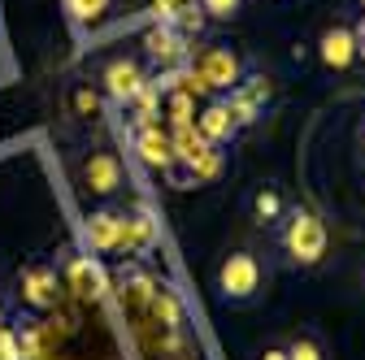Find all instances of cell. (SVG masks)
Returning <instances> with one entry per match:
<instances>
[{
	"instance_id": "cell-1",
	"label": "cell",
	"mask_w": 365,
	"mask_h": 360,
	"mask_svg": "<svg viewBox=\"0 0 365 360\" xmlns=\"http://www.w3.org/2000/svg\"><path fill=\"white\" fill-rule=\"evenodd\" d=\"M279 243H283L287 265L313 269L317 260L327 256V221L317 217V213H309V208H287L283 231H279Z\"/></svg>"
},
{
	"instance_id": "cell-2",
	"label": "cell",
	"mask_w": 365,
	"mask_h": 360,
	"mask_svg": "<svg viewBox=\"0 0 365 360\" xmlns=\"http://www.w3.org/2000/svg\"><path fill=\"white\" fill-rule=\"evenodd\" d=\"M187 70L200 83V92H213V96H231L244 83V57L231 48V43H209V48H200L187 61Z\"/></svg>"
},
{
	"instance_id": "cell-3",
	"label": "cell",
	"mask_w": 365,
	"mask_h": 360,
	"mask_svg": "<svg viewBox=\"0 0 365 360\" xmlns=\"http://www.w3.org/2000/svg\"><path fill=\"white\" fill-rule=\"evenodd\" d=\"M217 295L231 304V308H244L261 295V256L240 248L231 252L222 265H217Z\"/></svg>"
},
{
	"instance_id": "cell-4",
	"label": "cell",
	"mask_w": 365,
	"mask_h": 360,
	"mask_svg": "<svg viewBox=\"0 0 365 360\" xmlns=\"http://www.w3.org/2000/svg\"><path fill=\"white\" fill-rule=\"evenodd\" d=\"M269 96H274L269 78H261V74H244V83L235 87L231 96H226V105H231V113H235V126L244 130V126H252L257 117H265Z\"/></svg>"
},
{
	"instance_id": "cell-5",
	"label": "cell",
	"mask_w": 365,
	"mask_h": 360,
	"mask_svg": "<svg viewBox=\"0 0 365 360\" xmlns=\"http://www.w3.org/2000/svg\"><path fill=\"white\" fill-rule=\"evenodd\" d=\"M101 83H105L109 100H118V105H130V100H135V96H140L144 87H148V74H144V65H140V61L118 57V61H109V65H105Z\"/></svg>"
},
{
	"instance_id": "cell-6",
	"label": "cell",
	"mask_w": 365,
	"mask_h": 360,
	"mask_svg": "<svg viewBox=\"0 0 365 360\" xmlns=\"http://www.w3.org/2000/svg\"><path fill=\"white\" fill-rule=\"evenodd\" d=\"M83 187H87L91 196H101V200L118 196V191H122V161H118L113 152H91V157L83 161Z\"/></svg>"
},
{
	"instance_id": "cell-7",
	"label": "cell",
	"mask_w": 365,
	"mask_h": 360,
	"mask_svg": "<svg viewBox=\"0 0 365 360\" xmlns=\"http://www.w3.org/2000/svg\"><path fill=\"white\" fill-rule=\"evenodd\" d=\"M57 295H61L57 269L43 265V260H31V265L22 269V300H26L31 308H57Z\"/></svg>"
},
{
	"instance_id": "cell-8",
	"label": "cell",
	"mask_w": 365,
	"mask_h": 360,
	"mask_svg": "<svg viewBox=\"0 0 365 360\" xmlns=\"http://www.w3.org/2000/svg\"><path fill=\"white\" fill-rule=\"evenodd\" d=\"M144 57L161 70H178V61L187 57V48H182V31H174L170 22H157L144 31Z\"/></svg>"
},
{
	"instance_id": "cell-9",
	"label": "cell",
	"mask_w": 365,
	"mask_h": 360,
	"mask_svg": "<svg viewBox=\"0 0 365 360\" xmlns=\"http://www.w3.org/2000/svg\"><path fill=\"white\" fill-rule=\"evenodd\" d=\"M196 130L205 134L213 148H226V144L235 139L240 126H235V113H231V105H226V96H213V100L196 113Z\"/></svg>"
},
{
	"instance_id": "cell-10",
	"label": "cell",
	"mask_w": 365,
	"mask_h": 360,
	"mask_svg": "<svg viewBox=\"0 0 365 360\" xmlns=\"http://www.w3.org/2000/svg\"><path fill=\"white\" fill-rule=\"evenodd\" d=\"M317 57H322L327 70H339L344 74L356 61V35H352V26H344V22L327 26L322 35H317Z\"/></svg>"
},
{
	"instance_id": "cell-11",
	"label": "cell",
	"mask_w": 365,
	"mask_h": 360,
	"mask_svg": "<svg viewBox=\"0 0 365 360\" xmlns=\"http://www.w3.org/2000/svg\"><path fill=\"white\" fill-rule=\"evenodd\" d=\"M135 152L148 169H161V174H174V144H170V130L161 126H144L135 134Z\"/></svg>"
},
{
	"instance_id": "cell-12",
	"label": "cell",
	"mask_w": 365,
	"mask_h": 360,
	"mask_svg": "<svg viewBox=\"0 0 365 360\" xmlns=\"http://www.w3.org/2000/svg\"><path fill=\"white\" fill-rule=\"evenodd\" d=\"M87 239L96 252H118L122 243V213L118 208H96L87 217Z\"/></svg>"
},
{
	"instance_id": "cell-13",
	"label": "cell",
	"mask_w": 365,
	"mask_h": 360,
	"mask_svg": "<svg viewBox=\"0 0 365 360\" xmlns=\"http://www.w3.org/2000/svg\"><path fill=\"white\" fill-rule=\"evenodd\" d=\"M153 239H157V226H153V217H148L144 208H140V213H122V243H118V252L140 256Z\"/></svg>"
},
{
	"instance_id": "cell-14",
	"label": "cell",
	"mask_w": 365,
	"mask_h": 360,
	"mask_svg": "<svg viewBox=\"0 0 365 360\" xmlns=\"http://www.w3.org/2000/svg\"><path fill=\"white\" fill-rule=\"evenodd\" d=\"M248 213H252L257 226H279V221L287 217V200H283L279 187H257L252 200H248Z\"/></svg>"
},
{
	"instance_id": "cell-15",
	"label": "cell",
	"mask_w": 365,
	"mask_h": 360,
	"mask_svg": "<svg viewBox=\"0 0 365 360\" xmlns=\"http://www.w3.org/2000/svg\"><path fill=\"white\" fill-rule=\"evenodd\" d=\"M70 282H74V291H78V295H91V300L105 291L101 269H96V265H87V260H74V265H70Z\"/></svg>"
},
{
	"instance_id": "cell-16",
	"label": "cell",
	"mask_w": 365,
	"mask_h": 360,
	"mask_svg": "<svg viewBox=\"0 0 365 360\" xmlns=\"http://www.w3.org/2000/svg\"><path fill=\"white\" fill-rule=\"evenodd\" d=\"M153 312L170 326V330H178L182 326V308H178V300H174V291H165V287H157L153 291Z\"/></svg>"
},
{
	"instance_id": "cell-17",
	"label": "cell",
	"mask_w": 365,
	"mask_h": 360,
	"mask_svg": "<svg viewBox=\"0 0 365 360\" xmlns=\"http://www.w3.org/2000/svg\"><path fill=\"white\" fill-rule=\"evenodd\" d=\"M283 351H287V360H327V347L317 343L313 334H296Z\"/></svg>"
},
{
	"instance_id": "cell-18",
	"label": "cell",
	"mask_w": 365,
	"mask_h": 360,
	"mask_svg": "<svg viewBox=\"0 0 365 360\" xmlns=\"http://www.w3.org/2000/svg\"><path fill=\"white\" fill-rule=\"evenodd\" d=\"M157 96H161V92H157V87L148 83L144 92L130 100V105H135V113H140V117H135V122H140V130H144V126H157V122H153V117H157Z\"/></svg>"
},
{
	"instance_id": "cell-19",
	"label": "cell",
	"mask_w": 365,
	"mask_h": 360,
	"mask_svg": "<svg viewBox=\"0 0 365 360\" xmlns=\"http://www.w3.org/2000/svg\"><path fill=\"white\" fill-rule=\"evenodd\" d=\"M196 5H200V14H209V18L226 22V18H235V14L244 9V0H196Z\"/></svg>"
},
{
	"instance_id": "cell-20",
	"label": "cell",
	"mask_w": 365,
	"mask_h": 360,
	"mask_svg": "<svg viewBox=\"0 0 365 360\" xmlns=\"http://www.w3.org/2000/svg\"><path fill=\"white\" fill-rule=\"evenodd\" d=\"M0 360H26V356H22V339L9 330L5 317H0Z\"/></svg>"
},
{
	"instance_id": "cell-21",
	"label": "cell",
	"mask_w": 365,
	"mask_h": 360,
	"mask_svg": "<svg viewBox=\"0 0 365 360\" xmlns=\"http://www.w3.org/2000/svg\"><path fill=\"white\" fill-rule=\"evenodd\" d=\"M105 9H109V0H70V14H74L78 22H96Z\"/></svg>"
},
{
	"instance_id": "cell-22",
	"label": "cell",
	"mask_w": 365,
	"mask_h": 360,
	"mask_svg": "<svg viewBox=\"0 0 365 360\" xmlns=\"http://www.w3.org/2000/svg\"><path fill=\"white\" fill-rule=\"evenodd\" d=\"M74 105H78V113H87V109H96V96H91V92H78Z\"/></svg>"
},
{
	"instance_id": "cell-23",
	"label": "cell",
	"mask_w": 365,
	"mask_h": 360,
	"mask_svg": "<svg viewBox=\"0 0 365 360\" xmlns=\"http://www.w3.org/2000/svg\"><path fill=\"white\" fill-rule=\"evenodd\" d=\"M352 35H356V57H365V18L352 26Z\"/></svg>"
},
{
	"instance_id": "cell-24",
	"label": "cell",
	"mask_w": 365,
	"mask_h": 360,
	"mask_svg": "<svg viewBox=\"0 0 365 360\" xmlns=\"http://www.w3.org/2000/svg\"><path fill=\"white\" fill-rule=\"evenodd\" d=\"M257 360H287V351H283V347H265Z\"/></svg>"
},
{
	"instance_id": "cell-25",
	"label": "cell",
	"mask_w": 365,
	"mask_h": 360,
	"mask_svg": "<svg viewBox=\"0 0 365 360\" xmlns=\"http://www.w3.org/2000/svg\"><path fill=\"white\" fill-rule=\"evenodd\" d=\"M361 152H365V126H361Z\"/></svg>"
},
{
	"instance_id": "cell-26",
	"label": "cell",
	"mask_w": 365,
	"mask_h": 360,
	"mask_svg": "<svg viewBox=\"0 0 365 360\" xmlns=\"http://www.w3.org/2000/svg\"><path fill=\"white\" fill-rule=\"evenodd\" d=\"M361 282H365V269H361Z\"/></svg>"
},
{
	"instance_id": "cell-27",
	"label": "cell",
	"mask_w": 365,
	"mask_h": 360,
	"mask_svg": "<svg viewBox=\"0 0 365 360\" xmlns=\"http://www.w3.org/2000/svg\"><path fill=\"white\" fill-rule=\"evenodd\" d=\"M361 5H365V0H361Z\"/></svg>"
}]
</instances>
